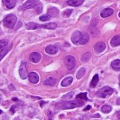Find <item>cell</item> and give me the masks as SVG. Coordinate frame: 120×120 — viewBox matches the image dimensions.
I'll use <instances>...</instances> for the list:
<instances>
[{
  "label": "cell",
  "mask_w": 120,
  "mask_h": 120,
  "mask_svg": "<svg viewBox=\"0 0 120 120\" xmlns=\"http://www.w3.org/2000/svg\"><path fill=\"white\" fill-rule=\"evenodd\" d=\"M83 103L82 102H80L79 100H75V101H70V102H62L56 105L57 109H73L79 106H81Z\"/></svg>",
  "instance_id": "obj_1"
},
{
  "label": "cell",
  "mask_w": 120,
  "mask_h": 120,
  "mask_svg": "<svg viewBox=\"0 0 120 120\" xmlns=\"http://www.w3.org/2000/svg\"><path fill=\"white\" fill-rule=\"evenodd\" d=\"M17 21V17L14 14H9L4 19V25L9 28H13Z\"/></svg>",
  "instance_id": "obj_2"
},
{
  "label": "cell",
  "mask_w": 120,
  "mask_h": 120,
  "mask_svg": "<svg viewBox=\"0 0 120 120\" xmlns=\"http://www.w3.org/2000/svg\"><path fill=\"white\" fill-rule=\"evenodd\" d=\"M113 93H114V90L112 88L108 87V86H105V87H103L102 88L100 89L96 93V95H97V96H98L100 98H105L111 95Z\"/></svg>",
  "instance_id": "obj_3"
},
{
  "label": "cell",
  "mask_w": 120,
  "mask_h": 120,
  "mask_svg": "<svg viewBox=\"0 0 120 120\" xmlns=\"http://www.w3.org/2000/svg\"><path fill=\"white\" fill-rule=\"evenodd\" d=\"M64 64L68 70H72L76 66V60L73 56L69 55L64 58Z\"/></svg>",
  "instance_id": "obj_4"
},
{
  "label": "cell",
  "mask_w": 120,
  "mask_h": 120,
  "mask_svg": "<svg viewBox=\"0 0 120 120\" xmlns=\"http://www.w3.org/2000/svg\"><path fill=\"white\" fill-rule=\"evenodd\" d=\"M38 2L37 0H28L26 3H24L22 7H21L22 10H27L31 8H34L36 6H38Z\"/></svg>",
  "instance_id": "obj_5"
},
{
  "label": "cell",
  "mask_w": 120,
  "mask_h": 120,
  "mask_svg": "<svg viewBox=\"0 0 120 120\" xmlns=\"http://www.w3.org/2000/svg\"><path fill=\"white\" fill-rule=\"evenodd\" d=\"M19 74L22 79H26L27 77H28V70L26 67V64L25 62H22L20 66Z\"/></svg>",
  "instance_id": "obj_6"
},
{
  "label": "cell",
  "mask_w": 120,
  "mask_h": 120,
  "mask_svg": "<svg viewBox=\"0 0 120 120\" xmlns=\"http://www.w3.org/2000/svg\"><path fill=\"white\" fill-rule=\"evenodd\" d=\"M82 34L80 31H76L73 33L72 36H71V41L75 45H78L79 44V42L81 39L82 37Z\"/></svg>",
  "instance_id": "obj_7"
},
{
  "label": "cell",
  "mask_w": 120,
  "mask_h": 120,
  "mask_svg": "<svg viewBox=\"0 0 120 120\" xmlns=\"http://www.w3.org/2000/svg\"><path fill=\"white\" fill-rule=\"evenodd\" d=\"M3 5L7 9L14 8L16 4V0H2Z\"/></svg>",
  "instance_id": "obj_8"
},
{
  "label": "cell",
  "mask_w": 120,
  "mask_h": 120,
  "mask_svg": "<svg viewBox=\"0 0 120 120\" xmlns=\"http://www.w3.org/2000/svg\"><path fill=\"white\" fill-rule=\"evenodd\" d=\"M105 48H106V45L103 42H98L94 47V49H95V52H97V53L102 52L105 49Z\"/></svg>",
  "instance_id": "obj_9"
},
{
  "label": "cell",
  "mask_w": 120,
  "mask_h": 120,
  "mask_svg": "<svg viewBox=\"0 0 120 120\" xmlns=\"http://www.w3.org/2000/svg\"><path fill=\"white\" fill-rule=\"evenodd\" d=\"M28 79H29V81L32 83H34V84L38 83L39 81V76L35 72H30L28 74Z\"/></svg>",
  "instance_id": "obj_10"
},
{
  "label": "cell",
  "mask_w": 120,
  "mask_h": 120,
  "mask_svg": "<svg viewBox=\"0 0 120 120\" xmlns=\"http://www.w3.org/2000/svg\"><path fill=\"white\" fill-rule=\"evenodd\" d=\"M41 59V54L38 52H33L30 55V60L33 63L38 62Z\"/></svg>",
  "instance_id": "obj_11"
},
{
  "label": "cell",
  "mask_w": 120,
  "mask_h": 120,
  "mask_svg": "<svg viewBox=\"0 0 120 120\" xmlns=\"http://www.w3.org/2000/svg\"><path fill=\"white\" fill-rule=\"evenodd\" d=\"M114 13V10L111 8H106V9H104L101 13H100V16L102 18H106V17H108L109 16H111L112 14Z\"/></svg>",
  "instance_id": "obj_12"
},
{
  "label": "cell",
  "mask_w": 120,
  "mask_h": 120,
  "mask_svg": "<svg viewBox=\"0 0 120 120\" xmlns=\"http://www.w3.org/2000/svg\"><path fill=\"white\" fill-rule=\"evenodd\" d=\"M57 51H58L57 47L55 45H48L45 49V52L47 54H56L57 52Z\"/></svg>",
  "instance_id": "obj_13"
},
{
  "label": "cell",
  "mask_w": 120,
  "mask_h": 120,
  "mask_svg": "<svg viewBox=\"0 0 120 120\" xmlns=\"http://www.w3.org/2000/svg\"><path fill=\"white\" fill-rule=\"evenodd\" d=\"M59 9L56 7H52V8H49L47 11V14L51 16V17H56L58 15H59Z\"/></svg>",
  "instance_id": "obj_14"
},
{
  "label": "cell",
  "mask_w": 120,
  "mask_h": 120,
  "mask_svg": "<svg viewBox=\"0 0 120 120\" xmlns=\"http://www.w3.org/2000/svg\"><path fill=\"white\" fill-rule=\"evenodd\" d=\"M41 26H42V25H40V24L34 23V22H30L26 24V28L28 30H35V29L41 28Z\"/></svg>",
  "instance_id": "obj_15"
},
{
  "label": "cell",
  "mask_w": 120,
  "mask_h": 120,
  "mask_svg": "<svg viewBox=\"0 0 120 120\" xmlns=\"http://www.w3.org/2000/svg\"><path fill=\"white\" fill-rule=\"evenodd\" d=\"M43 83L44 85H46V86H54L56 83V79L54 77L49 76V77H47L44 81Z\"/></svg>",
  "instance_id": "obj_16"
},
{
  "label": "cell",
  "mask_w": 120,
  "mask_h": 120,
  "mask_svg": "<svg viewBox=\"0 0 120 120\" xmlns=\"http://www.w3.org/2000/svg\"><path fill=\"white\" fill-rule=\"evenodd\" d=\"M84 2V0H69L67 3V4L72 7H79Z\"/></svg>",
  "instance_id": "obj_17"
},
{
  "label": "cell",
  "mask_w": 120,
  "mask_h": 120,
  "mask_svg": "<svg viewBox=\"0 0 120 120\" xmlns=\"http://www.w3.org/2000/svg\"><path fill=\"white\" fill-rule=\"evenodd\" d=\"M110 43H111V45L112 47H117V46L120 45V36L119 35L114 36L111 40Z\"/></svg>",
  "instance_id": "obj_18"
},
{
  "label": "cell",
  "mask_w": 120,
  "mask_h": 120,
  "mask_svg": "<svg viewBox=\"0 0 120 120\" xmlns=\"http://www.w3.org/2000/svg\"><path fill=\"white\" fill-rule=\"evenodd\" d=\"M73 81V78L69 76V77H67L65 78L61 83V85L63 86V87H67V86H69Z\"/></svg>",
  "instance_id": "obj_19"
},
{
  "label": "cell",
  "mask_w": 120,
  "mask_h": 120,
  "mask_svg": "<svg viewBox=\"0 0 120 120\" xmlns=\"http://www.w3.org/2000/svg\"><path fill=\"white\" fill-rule=\"evenodd\" d=\"M98 81H99V76H98V74H95V75L93 76V79L91 80V82H90V87L91 88H95V87L97 86V84H98Z\"/></svg>",
  "instance_id": "obj_20"
},
{
  "label": "cell",
  "mask_w": 120,
  "mask_h": 120,
  "mask_svg": "<svg viewBox=\"0 0 120 120\" xmlns=\"http://www.w3.org/2000/svg\"><path fill=\"white\" fill-rule=\"evenodd\" d=\"M111 66H112V69H114L116 71L120 70V60L119 59L114 60L111 64Z\"/></svg>",
  "instance_id": "obj_21"
},
{
  "label": "cell",
  "mask_w": 120,
  "mask_h": 120,
  "mask_svg": "<svg viewBox=\"0 0 120 120\" xmlns=\"http://www.w3.org/2000/svg\"><path fill=\"white\" fill-rule=\"evenodd\" d=\"M89 40V35L87 33H83L82 34V37L81 39L79 42V44L81 45H85L86 43H87Z\"/></svg>",
  "instance_id": "obj_22"
},
{
  "label": "cell",
  "mask_w": 120,
  "mask_h": 120,
  "mask_svg": "<svg viewBox=\"0 0 120 120\" xmlns=\"http://www.w3.org/2000/svg\"><path fill=\"white\" fill-rule=\"evenodd\" d=\"M57 25L56 23H47V24H45V25H42L41 28H46V29H55L56 28Z\"/></svg>",
  "instance_id": "obj_23"
},
{
  "label": "cell",
  "mask_w": 120,
  "mask_h": 120,
  "mask_svg": "<svg viewBox=\"0 0 120 120\" xmlns=\"http://www.w3.org/2000/svg\"><path fill=\"white\" fill-rule=\"evenodd\" d=\"M90 57H91V53L89 52H87L84 53L82 55V56H81V61L83 62H86L89 61Z\"/></svg>",
  "instance_id": "obj_24"
},
{
  "label": "cell",
  "mask_w": 120,
  "mask_h": 120,
  "mask_svg": "<svg viewBox=\"0 0 120 120\" xmlns=\"http://www.w3.org/2000/svg\"><path fill=\"white\" fill-rule=\"evenodd\" d=\"M85 73H86V69H85V68H81V69H80L79 70L77 74H76V78H77L78 79H81V78L83 77V76L85 74Z\"/></svg>",
  "instance_id": "obj_25"
},
{
  "label": "cell",
  "mask_w": 120,
  "mask_h": 120,
  "mask_svg": "<svg viewBox=\"0 0 120 120\" xmlns=\"http://www.w3.org/2000/svg\"><path fill=\"white\" fill-rule=\"evenodd\" d=\"M101 109H102V112L103 113L107 114V113H109V112H110L112 111V107L108 105H105L102 106Z\"/></svg>",
  "instance_id": "obj_26"
},
{
  "label": "cell",
  "mask_w": 120,
  "mask_h": 120,
  "mask_svg": "<svg viewBox=\"0 0 120 120\" xmlns=\"http://www.w3.org/2000/svg\"><path fill=\"white\" fill-rule=\"evenodd\" d=\"M76 99L77 100H88V98H87V93H80L76 96Z\"/></svg>",
  "instance_id": "obj_27"
},
{
  "label": "cell",
  "mask_w": 120,
  "mask_h": 120,
  "mask_svg": "<svg viewBox=\"0 0 120 120\" xmlns=\"http://www.w3.org/2000/svg\"><path fill=\"white\" fill-rule=\"evenodd\" d=\"M10 50L9 48H7V49H3L1 52H0V62H1V60L5 56V55L9 52V51Z\"/></svg>",
  "instance_id": "obj_28"
},
{
  "label": "cell",
  "mask_w": 120,
  "mask_h": 120,
  "mask_svg": "<svg viewBox=\"0 0 120 120\" xmlns=\"http://www.w3.org/2000/svg\"><path fill=\"white\" fill-rule=\"evenodd\" d=\"M7 45H8V42L7 40H0V49L5 47Z\"/></svg>",
  "instance_id": "obj_29"
},
{
  "label": "cell",
  "mask_w": 120,
  "mask_h": 120,
  "mask_svg": "<svg viewBox=\"0 0 120 120\" xmlns=\"http://www.w3.org/2000/svg\"><path fill=\"white\" fill-rule=\"evenodd\" d=\"M50 19H51V16H49L48 14L47 15H43V16L40 17V20L42 21H47L50 20Z\"/></svg>",
  "instance_id": "obj_30"
},
{
  "label": "cell",
  "mask_w": 120,
  "mask_h": 120,
  "mask_svg": "<svg viewBox=\"0 0 120 120\" xmlns=\"http://www.w3.org/2000/svg\"><path fill=\"white\" fill-rule=\"evenodd\" d=\"M72 11H73L72 9H67V10L64 11V13H63L64 16V17H69L71 15V14L72 13Z\"/></svg>",
  "instance_id": "obj_31"
},
{
  "label": "cell",
  "mask_w": 120,
  "mask_h": 120,
  "mask_svg": "<svg viewBox=\"0 0 120 120\" xmlns=\"http://www.w3.org/2000/svg\"><path fill=\"white\" fill-rule=\"evenodd\" d=\"M74 92H70V93H67V95H64L63 96V98H64V99H71L74 96Z\"/></svg>",
  "instance_id": "obj_32"
},
{
  "label": "cell",
  "mask_w": 120,
  "mask_h": 120,
  "mask_svg": "<svg viewBox=\"0 0 120 120\" xmlns=\"http://www.w3.org/2000/svg\"><path fill=\"white\" fill-rule=\"evenodd\" d=\"M38 9H37V12H38V14H40V13H41L42 12V4H38Z\"/></svg>",
  "instance_id": "obj_33"
},
{
  "label": "cell",
  "mask_w": 120,
  "mask_h": 120,
  "mask_svg": "<svg viewBox=\"0 0 120 120\" xmlns=\"http://www.w3.org/2000/svg\"><path fill=\"white\" fill-rule=\"evenodd\" d=\"M116 116H117V118H118L119 119H120V111L117 112V113H116Z\"/></svg>",
  "instance_id": "obj_34"
},
{
  "label": "cell",
  "mask_w": 120,
  "mask_h": 120,
  "mask_svg": "<svg viewBox=\"0 0 120 120\" xmlns=\"http://www.w3.org/2000/svg\"><path fill=\"white\" fill-rule=\"evenodd\" d=\"M90 108H91V107H90V105H88L86 108H85V109H84V111H87L88 109H90Z\"/></svg>",
  "instance_id": "obj_35"
},
{
  "label": "cell",
  "mask_w": 120,
  "mask_h": 120,
  "mask_svg": "<svg viewBox=\"0 0 120 120\" xmlns=\"http://www.w3.org/2000/svg\"><path fill=\"white\" fill-rule=\"evenodd\" d=\"M116 104L117 105H120V98H118L116 100Z\"/></svg>",
  "instance_id": "obj_36"
},
{
  "label": "cell",
  "mask_w": 120,
  "mask_h": 120,
  "mask_svg": "<svg viewBox=\"0 0 120 120\" xmlns=\"http://www.w3.org/2000/svg\"><path fill=\"white\" fill-rule=\"evenodd\" d=\"M47 1H49V2H56L57 0H47Z\"/></svg>",
  "instance_id": "obj_37"
},
{
  "label": "cell",
  "mask_w": 120,
  "mask_h": 120,
  "mask_svg": "<svg viewBox=\"0 0 120 120\" xmlns=\"http://www.w3.org/2000/svg\"><path fill=\"white\" fill-rule=\"evenodd\" d=\"M100 115L98 114H95V115L94 116V117H100Z\"/></svg>",
  "instance_id": "obj_38"
},
{
  "label": "cell",
  "mask_w": 120,
  "mask_h": 120,
  "mask_svg": "<svg viewBox=\"0 0 120 120\" xmlns=\"http://www.w3.org/2000/svg\"><path fill=\"white\" fill-rule=\"evenodd\" d=\"M12 100H13L14 101H17V100H18V99H17L16 98H13Z\"/></svg>",
  "instance_id": "obj_39"
},
{
  "label": "cell",
  "mask_w": 120,
  "mask_h": 120,
  "mask_svg": "<svg viewBox=\"0 0 120 120\" xmlns=\"http://www.w3.org/2000/svg\"><path fill=\"white\" fill-rule=\"evenodd\" d=\"M2 111L1 109H0V114H2Z\"/></svg>",
  "instance_id": "obj_40"
},
{
  "label": "cell",
  "mask_w": 120,
  "mask_h": 120,
  "mask_svg": "<svg viewBox=\"0 0 120 120\" xmlns=\"http://www.w3.org/2000/svg\"><path fill=\"white\" fill-rule=\"evenodd\" d=\"M119 17H120V12H119Z\"/></svg>",
  "instance_id": "obj_41"
},
{
  "label": "cell",
  "mask_w": 120,
  "mask_h": 120,
  "mask_svg": "<svg viewBox=\"0 0 120 120\" xmlns=\"http://www.w3.org/2000/svg\"><path fill=\"white\" fill-rule=\"evenodd\" d=\"M0 100H1V95H0Z\"/></svg>",
  "instance_id": "obj_42"
},
{
  "label": "cell",
  "mask_w": 120,
  "mask_h": 120,
  "mask_svg": "<svg viewBox=\"0 0 120 120\" xmlns=\"http://www.w3.org/2000/svg\"><path fill=\"white\" fill-rule=\"evenodd\" d=\"M119 86H120V83H119Z\"/></svg>",
  "instance_id": "obj_43"
}]
</instances>
